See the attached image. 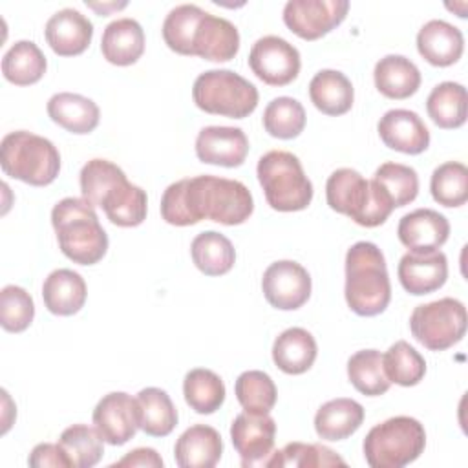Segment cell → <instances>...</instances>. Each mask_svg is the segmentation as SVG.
I'll list each match as a JSON object with an SVG mask.
<instances>
[{
    "label": "cell",
    "instance_id": "1",
    "mask_svg": "<svg viewBox=\"0 0 468 468\" xmlns=\"http://www.w3.org/2000/svg\"><path fill=\"white\" fill-rule=\"evenodd\" d=\"M252 210V194L241 181L210 174L179 179L168 185L161 197V216L176 227L196 225L201 219L239 225Z\"/></svg>",
    "mask_w": 468,
    "mask_h": 468
},
{
    "label": "cell",
    "instance_id": "2",
    "mask_svg": "<svg viewBox=\"0 0 468 468\" xmlns=\"http://www.w3.org/2000/svg\"><path fill=\"white\" fill-rule=\"evenodd\" d=\"M163 38L179 55H197L212 62L230 60L239 49L238 27L196 4H181L168 11Z\"/></svg>",
    "mask_w": 468,
    "mask_h": 468
},
{
    "label": "cell",
    "instance_id": "3",
    "mask_svg": "<svg viewBox=\"0 0 468 468\" xmlns=\"http://www.w3.org/2000/svg\"><path fill=\"white\" fill-rule=\"evenodd\" d=\"M82 197L101 207L117 227H137L146 219V192L132 185L121 166L108 159L88 161L79 176Z\"/></svg>",
    "mask_w": 468,
    "mask_h": 468
},
{
    "label": "cell",
    "instance_id": "4",
    "mask_svg": "<svg viewBox=\"0 0 468 468\" xmlns=\"http://www.w3.org/2000/svg\"><path fill=\"white\" fill-rule=\"evenodd\" d=\"M346 302L358 316L380 314L391 300V283L382 250L371 241H356L346 254Z\"/></svg>",
    "mask_w": 468,
    "mask_h": 468
},
{
    "label": "cell",
    "instance_id": "5",
    "mask_svg": "<svg viewBox=\"0 0 468 468\" xmlns=\"http://www.w3.org/2000/svg\"><path fill=\"white\" fill-rule=\"evenodd\" d=\"M51 225L66 258L79 265L101 261L108 250L104 232L93 205L84 197H64L51 210Z\"/></svg>",
    "mask_w": 468,
    "mask_h": 468
},
{
    "label": "cell",
    "instance_id": "6",
    "mask_svg": "<svg viewBox=\"0 0 468 468\" xmlns=\"http://www.w3.org/2000/svg\"><path fill=\"white\" fill-rule=\"evenodd\" d=\"M325 199L335 212L346 214L360 227L382 225L395 208L375 179H364L353 168H336L327 177Z\"/></svg>",
    "mask_w": 468,
    "mask_h": 468
},
{
    "label": "cell",
    "instance_id": "7",
    "mask_svg": "<svg viewBox=\"0 0 468 468\" xmlns=\"http://www.w3.org/2000/svg\"><path fill=\"white\" fill-rule=\"evenodd\" d=\"M0 165L4 174L13 179L33 186H46L58 176L60 154L49 139L18 130L2 139Z\"/></svg>",
    "mask_w": 468,
    "mask_h": 468
},
{
    "label": "cell",
    "instance_id": "8",
    "mask_svg": "<svg viewBox=\"0 0 468 468\" xmlns=\"http://www.w3.org/2000/svg\"><path fill=\"white\" fill-rule=\"evenodd\" d=\"M258 181L267 203L278 212H296L309 207L313 183L305 176L300 159L285 150L263 154L256 166Z\"/></svg>",
    "mask_w": 468,
    "mask_h": 468
},
{
    "label": "cell",
    "instance_id": "9",
    "mask_svg": "<svg viewBox=\"0 0 468 468\" xmlns=\"http://www.w3.org/2000/svg\"><path fill=\"white\" fill-rule=\"evenodd\" d=\"M424 446V426L408 415L391 417L373 426L362 444L371 468H402L419 459Z\"/></svg>",
    "mask_w": 468,
    "mask_h": 468
},
{
    "label": "cell",
    "instance_id": "10",
    "mask_svg": "<svg viewBox=\"0 0 468 468\" xmlns=\"http://www.w3.org/2000/svg\"><path fill=\"white\" fill-rule=\"evenodd\" d=\"M196 106L207 113L243 119L258 106V90L232 69L203 71L192 86Z\"/></svg>",
    "mask_w": 468,
    "mask_h": 468
},
{
    "label": "cell",
    "instance_id": "11",
    "mask_svg": "<svg viewBox=\"0 0 468 468\" xmlns=\"http://www.w3.org/2000/svg\"><path fill=\"white\" fill-rule=\"evenodd\" d=\"M413 338L430 351H444L463 340L466 333V307L457 298L420 303L410 316Z\"/></svg>",
    "mask_w": 468,
    "mask_h": 468
},
{
    "label": "cell",
    "instance_id": "12",
    "mask_svg": "<svg viewBox=\"0 0 468 468\" xmlns=\"http://www.w3.org/2000/svg\"><path fill=\"white\" fill-rule=\"evenodd\" d=\"M252 73L269 86L292 82L302 68L300 51L282 37L265 35L258 38L249 53Z\"/></svg>",
    "mask_w": 468,
    "mask_h": 468
},
{
    "label": "cell",
    "instance_id": "13",
    "mask_svg": "<svg viewBox=\"0 0 468 468\" xmlns=\"http://www.w3.org/2000/svg\"><path fill=\"white\" fill-rule=\"evenodd\" d=\"M347 11V0H289L283 7V22L300 38L316 40L335 29Z\"/></svg>",
    "mask_w": 468,
    "mask_h": 468
},
{
    "label": "cell",
    "instance_id": "14",
    "mask_svg": "<svg viewBox=\"0 0 468 468\" xmlns=\"http://www.w3.org/2000/svg\"><path fill=\"white\" fill-rule=\"evenodd\" d=\"M265 300L282 311L302 307L311 296V276L303 265L292 260L271 263L261 278Z\"/></svg>",
    "mask_w": 468,
    "mask_h": 468
},
{
    "label": "cell",
    "instance_id": "15",
    "mask_svg": "<svg viewBox=\"0 0 468 468\" xmlns=\"http://www.w3.org/2000/svg\"><path fill=\"white\" fill-rule=\"evenodd\" d=\"M93 424L104 442L121 446L141 430V408L137 399L124 391L104 395L93 410Z\"/></svg>",
    "mask_w": 468,
    "mask_h": 468
},
{
    "label": "cell",
    "instance_id": "16",
    "mask_svg": "<svg viewBox=\"0 0 468 468\" xmlns=\"http://www.w3.org/2000/svg\"><path fill=\"white\" fill-rule=\"evenodd\" d=\"M276 422L269 413L243 411L230 424V439L241 457V466H265L272 453Z\"/></svg>",
    "mask_w": 468,
    "mask_h": 468
},
{
    "label": "cell",
    "instance_id": "17",
    "mask_svg": "<svg viewBox=\"0 0 468 468\" xmlns=\"http://www.w3.org/2000/svg\"><path fill=\"white\" fill-rule=\"evenodd\" d=\"M249 154V139L236 126H205L196 137V155L207 165L234 168L243 165Z\"/></svg>",
    "mask_w": 468,
    "mask_h": 468
},
{
    "label": "cell",
    "instance_id": "18",
    "mask_svg": "<svg viewBox=\"0 0 468 468\" xmlns=\"http://www.w3.org/2000/svg\"><path fill=\"white\" fill-rule=\"evenodd\" d=\"M378 135L382 143L397 152L417 155L430 146V130L419 113L404 108L386 112L378 124Z\"/></svg>",
    "mask_w": 468,
    "mask_h": 468
},
{
    "label": "cell",
    "instance_id": "19",
    "mask_svg": "<svg viewBox=\"0 0 468 468\" xmlns=\"http://www.w3.org/2000/svg\"><path fill=\"white\" fill-rule=\"evenodd\" d=\"M399 282L415 296L433 292L446 283L448 260L446 254L437 250L431 252H406L399 261Z\"/></svg>",
    "mask_w": 468,
    "mask_h": 468
},
{
    "label": "cell",
    "instance_id": "20",
    "mask_svg": "<svg viewBox=\"0 0 468 468\" xmlns=\"http://www.w3.org/2000/svg\"><path fill=\"white\" fill-rule=\"evenodd\" d=\"M397 236L410 252H431L446 243L450 223L433 208H417L400 218Z\"/></svg>",
    "mask_w": 468,
    "mask_h": 468
},
{
    "label": "cell",
    "instance_id": "21",
    "mask_svg": "<svg viewBox=\"0 0 468 468\" xmlns=\"http://www.w3.org/2000/svg\"><path fill=\"white\" fill-rule=\"evenodd\" d=\"M44 35L57 55L73 57L80 55L90 46L93 24L79 9L64 7L48 18Z\"/></svg>",
    "mask_w": 468,
    "mask_h": 468
},
{
    "label": "cell",
    "instance_id": "22",
    "mask_svg": "<svg viewBox=\"0 0 468 468\" xmlns=\"http://www.w3.org/2000/svg\"><path fill=\"white\" fill-rule=\"evenodd\" d=\"M417 49L431 66L455 64L464 49V37L459 27L446 20L433 18L426 22L417 33Z\"/></svg>",
    "mask_w": 468,
    "mask_h": 468
},
{
    "label": "cell",
    "instance_id": "23",
    "mask_svg": "<svg viewBox=\"0 0 468 468\" xmlns=\"http://www.w3.org/2000/svg\"><path fill=\"white\" fill-rule=\"evenodd\" d=\"M221 453V435L207 424L186 428L174 446V457L181 468H212L219 463Z\"/></svg>",
    "mask_w": 468,
    "mask_h": 468
},
{
    "label": "cell",
    "instance_id": "24",
    "mask_svg": "<svg viewBox=\"0 0 468 468\" xmlns=\"http://www.w3.org/2000/svg\"><path fill=\"white\" fill-rule=\"evenodd\" d=\"M102 57L115 66L137 62L144 51V31L133 18H117L110 22L101 38Z\"/></svg>",
    "mask_w": 468,
    "mask_h": 468
},
{
    "label": "cell",
    "instance_id": "25",
    "mask_svg": "<svg viewBox=\"0 0 468 468\" xmlns=\"http://www.w3.org/2000/svg\"><path fill=\"white\" fill-rule=\"evenodd\" d=\"M86 282L71 269H57L48 274L42 283V300L49 313L71 316L79 313L86 302Z\"/></svg>",
    "mask_w": 468,
    "mask_h": 468
},
{
    "label": "cell",
    "instance_id": "26",
    "mask_svg": "<svg viewBox=\"0 0 468 468\" xmlns=\"http://www.w3.org/2000/svg\"><path fill=\"white\" fill-rule=\"evenodd\" d=\"M48 115L64 130L82 135L97 128L101 112L91 99L71 91H60L48 101Z\"/></svg>",
    "mask_w": 468,
    "mask_h": 468
},
{
    "label": "cell",
    "instance_id": "27",
    "mask_svg": "<svg viewBox=\"0 0 468 468\" xmlns=\"http://www.w3.org/2000/svg\"><path fill=\"white\" fill-rule=\"evenodd\" d=\"M316 340L303 327H289L272 344V360L287 375L305 373L316 360Z\"/></svg>",
    "mask_w": 468,
    "mask_h": 468
},
{
    "label": "cell",
    "instance_id": "28",
    "mask_svg": "<svg viewBox=\"0 0 468 468\" xmlns=\"http://www.w3.org/2000/svg\"><path fill=\"white\" fill-rule=\"evenodd\" d=\"M364 422V408L353 399H333L322 404L314 415V430L320 439L342 441L353 435Z\"/></svg>",
    "mask_w": 468,
    "mask_h": 468
},
{
    "label": "cell",
    "instance_id": "29",
    "mask_svg": "<svg viewBox=\"0 0 468 468\" xmlns=\"http://www.w3.org/2000/svg\"><path fill=\"white\" fill-rule=\"evenodd\" d=\"M377 90L388 99H408L420 86L419 68L404 55H386L373 69Z\"/></svg>",
    "mask_w": 468,
    "mask_h": 468
},
{
    "label": "cell",
    "instance_id": "30",
    "mask_svg": "<svg viewBox=\"0 0 468 468\" xmlns=\"http://www.w3.org/2000/svg\"><path fill=\"white\" fill-rule=\"evenodd\" d=\"M311 102L325 115H344L351 110L355 90L338 69H320L309 82Z\"/></svg>",
    "mask_w": 468,
    "mask_h": 468
},
{
    "label": "cell",
    "instance_id": "31",
    "mask_svg": "<svg viewBox=\"0 0 468 468\" xmlns=\"http://www.w3.org/2000/svg\"><path fill=\"white\" fill-rule=\"evenodd\" d=\"M426 110L439 128L452 130L463 126L468 115L466 88L453 80L437 84L426 99Z\"/></svg>",
    "mask_w": 468,
    "mask_h": 468
},
{
    "label": "cell",
    "instance_id": "32",
    "mask_svg": "<svg viewBox=\"0 0 468 468\" xmlns=\"http://www.w3.org/2000/svg\"><path fill=\"white\" fill-rule=\"evenodd\" d=\"M190 254L194 265L207 276L227 274L236 261L230 239L216 230L199 232L190 243Z\"/></svg>",
    "mask_w": 468,
    "mask_h": 468
},
{
    "label": "cell",
    "instance_id": "33",
    "mask_svg": "<svg viewBox=\"0 0 468 468\" xmlns=\"http://www.w3.org/2000/svg\"><path fill=\"white\" fill-rule=\"evenodd\" d=\"M48 62L42 49L31 40L15 42L2 58L4 77L16 86H29L42 79Z\"/></svg>",
    "mask_w": 468,
    "mask_h": 468
},
{
    "label": "cell",
    "instance_id": "34",
    "mask_svg": "<svg viewBox=\"0 0 468 468\" xmlns=\"http://www.w3.org/2000/svg\"><path fill=\"white\" fill-rule=\"evenodd\" d=\"M141 408V430L152 437H166L177 424V410L170 395L161 388H144L137 393Z\"/></svg>",
    "mask_w": 468,
    "mask_h": 468
},
{
    "label": "cell",
    "instance_id": "35",
    "mask_svg": "<svg viewBox=\"0 0 468 468\" xmlns=\"http://www.w3.org/2000/svg\"><path fill=\"white\" fill-rule=\"evenodd\" d=\"M183 395L196 413L210 415L219 410L225 400V384L214 371L196 367L185 375Z\"/></svg>",
    "mask_w": 468,
    "mask_h": 468
},
{
    "label": "cell",
    "instance_id": "36",
    "mask_svg": "<svg viewBox=\"0 0 468 468\" xmlns=\"http://www.w3.org/2000/svg\"><path fill=\"white\" fill-rule=\"evenodd\" d=\"M347 377L356 391L367 397H378L391 386L386 371L382 353L377 349H362L349 356Z\"/></svg>",
    "mask_w": 468,
    "mask_h": 468
},
{
    "label": "cell",
    "instance_id": "37",
    "mask_svg": "<svg viewBox=\"0 0 468 468\" xmlns=\"http://www.w3.org/2000/svg\"><path fill=\"white\" fill-rule=\"evenodd\" d=\"M104 439L88 424H73L66 428L60 437L58 444L64 450L66 457L71 463V468H91L95 466L102 453H104Z\"/></svg>",
    "mask_w": 468,
    "mask_h": 468
},
{
    "label": "cell",
    "instance_id": "38",
    "mask_svg": "<svg viewBox=\"0 0 468 468\" xmlns=\"http://www.w3.org/2000/svg\"><path fill=\"white\" fill-rule=\"evenodd\" d=\"M382 360L389 382L399 386H417L426 375L424 356L406 340H397L393 346H389V349L382 355Z\"/></svg>",
    "mask_w": 468,
    "mask_h": 468
},
{
    "label": "cell",
    "instance_id": "39",
    "mask_svg": "<svg viewBox=\"0 0 468 468\" xmlns=\"http://www.w3.org/2000/svg\"><path fill=\"white\" fill-rule=\"evenodd\" d=\"M431 197L442 207H461L468 199V168L459 161L439 165L430 179Z\"/></svg>",
    "mask_w": 468,
    "mask_h": 468
},
{
    "label": "cell",
    "instance_id": "40",
    "mask_svg": "<svg viewBox=\"0 0 468 468\" xmlns=\"http://www.w3.org/2000/svg\"><path fill=\"white\" fill-rule=\"evenodd\" d=\"M234 393L241 408L250 413H269L274 408L278 397L274 380L260 369L243 371L236 378Z\"/></svg>",
    "mask_w": 468,
    "mask_h": 468
},
{
    "label": "cell",
    "instance_id": "41",
    "mask_svg": "<svg viewBox=\"0 0 468 468\" xmlns=\"http://www.w3.org/2000/svg\"><path fill=\"white\" fill-rule=\"evenodd\" d=\"M263 128L278 139H294L305 128V110L292 97L272 99L263 112Z\"/></svg>",
    "mask_w": 468,
    "mask_h": 468
},
{
    "label": "cell",
    "instance_id": "42",
    "mask_svg": "<svg viewBox=\"0 0 468 468\" xmlns=\"http://www.w3.org/2000/svg\"><path fill=\"white\" fill-rule=\"evenodd\" d=\"M346 466V461L324 444L311 442H289L282 450H276L267 459L265 466H298V468H318V466Z\"/></svg>",
    "mask_w": 468,
    "mask_h": 468
},
{
    "label": "cell",
    "instance_id": "43",
    "mask_svg": "<svg viewBox=\"0 0 468 468\" xmlns=\"http://www.w3.org/2000/svg\"><path fill=\"white\" fill-rule=\"evenodd\" d=\"M373 179L388 192L395 208L411 203L419 194V176L413 166L400 165V163H382L377 170Z\"/></svg>",
    "mask_w": 468,
    "mask_h": 468
},
{
    "label": "cell",
    "instance_id": "44",
    "mask_svg": "<svg viewBox=\"0 0 468 468\" xmlns=\"http://www.w3.org/2000/svg\"><path fill=\"white\" fill-rule=\"evenodd\" d=\"M35 316L31 294L18 285H5L0 291V324L9 333L26 331Z\"/></svg>",
    "mask_w": 468,
    "mask_h": 468
},
{
    "label": "cell",
    "instance_id": "45",
    "mask_svg": "<svg viewBox=\"0 0 468 468\" xmlns=\"http://www.w3.org/2000/svg\"><path fill=\"white\" fill-rule=\"evenodd\" d=\"M29 466L33 468H71L69 459L66 457L60 444L51 442H40L37 444L27 459Z\"/></svg>",
    "mask_w": 468,
    "mask_h": 468
},
{
    "label": "cell",
    "instance_id": "46",
    "mask_svg": "<svg viewBox=\"0 0 468 468\" xmlns=\"http://www.w3.org/2000/svg\"><path fill=\"white\" fill-rule=\"evenodd\" d=\"M113 468L117 466H152V468H161L163 466V459L159 457V453L154 448H135L132 452H128L122 459H119L117 463L112 464Z\"/></svg>",
    "mask_w": 468,
    "mask_h": 468
},
{
    "label": "cell",
    "instance_id": "47",
    "mask_svg": "<svg viewBox=\"0 0 468 468\" xmlns=\"http://www.w3.org/2000/svg\"><path fill=\"white\" fill-rule=\"evenodd\" d=\"M86 5L91 7V9H95L99 15L106 16V15H108L110 11H113V9H122V7H126V2H121V4H115V2H112V4H95V2H88V0H86Z\"/></svg>",
    "mask_w": 468,
    "mask_h": 468
}]
</instances>
